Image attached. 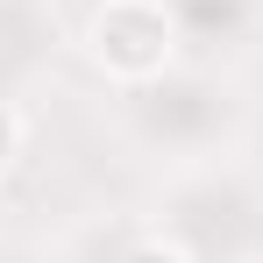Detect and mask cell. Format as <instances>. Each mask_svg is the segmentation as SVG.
<instances>
[{
	"label": "cell",
	"instance_id": "obj_1",
	"mask_svg": "<svg viewBox=\"0 0 263 263\" xmlns=\"http://www.w3.org/2000/svg\"><path fill=\"white\" fill-rule=\"evenodd\" d=\"M86 50H92V64L107 79L142 86V79H164L171 71L178 22H171L164 0H100V14H92V29H86Z\"/></svg>",
	"mask_w": 263,
	"mask_h": 263
},
{
	"label": "cell",
	"instance_id": "obj_2",
	"mask_svg": "<svg viewBox=\"0 0 263 263\" xmlns=\"http://www.w3.org/2000/svg\"><path fill=\"white\" fill-rule=\"evenodd\" d=\"M121 263H192V256H185L178 242H164V235H142V242H135Z\"/></svg>",
	"mask_w": 263,
	"mask_h": 263
},
{
	"label": "cell",
	"instance_id": "obj_3",
	"mask_svg": "<svg viewBox=\"0 0 263 263\" xmlns=\"http://www.w3.org/2000/svg\"><path fill=\"white\" fill-rule=\"evenodd\" d=\"M14 157H22V114H14V107H0V171H7Z\"/></svg>",
	"mask_w": 263,
	"mask_h": 263
}]
</instances>
